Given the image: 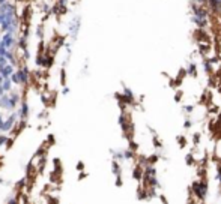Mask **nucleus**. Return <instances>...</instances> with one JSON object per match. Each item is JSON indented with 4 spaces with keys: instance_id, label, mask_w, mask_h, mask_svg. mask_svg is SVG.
<instances>
[{
    "instance_id": "1",
    "label": "nucleus",
    "mask_w": 221,
    "mask_h": 204,
    "mask_svg": "<svg viewBox=\"0 0 221 204\" xmlns=\"http://www.w3.org/2000/svg\"><path fill=\"white\" fill-rule=\"evenodd\" d=\"M196 15H197V17H200V18H204V17H206V11H203V9H197Z\"/></svg>"
},
{
    "instance_id": "2",
    "label": "nucleus",
    "mask_w": 221,
    "mask_h": 204,
    "mask_svg": "<svg viewBox=\"0 0 221 204\" xmlns=\"http://www.w3.org/2000/svg\"><path fill=\"white\" fill-rule=\"evenodd\" d=\"M194 2H196V3H204L206 0H194Z\"/></svg>"
}]
</instances>
